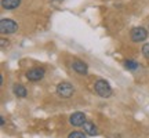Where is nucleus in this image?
Returning a JSON list of instances; mask_svg holds the SVG:
<instances>
[{
    "instance_id": "39448f33",
    "label": "nucleus",
    "mask_w": 149,
    "mask_h": 138,
    "mask_svg": "<svg viewBox=\"0 0 149 138\" xmlns=\"http://www.w3.org/2000/svg\"><path fill=\"white\" fill-rule=\"evenodd\" d=\"M44 75H46V69L44 68H32L29 69L26 72V79L29 82H39V80H42L44 77Z\"/></svg>"
},
{
    "instance_id": "4468645a",
    "label": "nucleus",
    "mask_w": 149,
    "mask_h": 138,
    "mask_svg": "<svg viewBox=\"0 0 149 138\" xmlns=\"http://www.w3.org/2000/svg\"><path fill=\"white\" fill-rule=\"evenodd\" d=\"M6 43H8V42H7L6 39H1V47H4V46H6Z\"/></svg>"
},
{
    "instance_id": "f257e3e1",
    "label": "nucleus",
    "mask_w": 149,
    "mask_h": 138,
    "mask_svg": "<svg viewBox=\"0 0 149 138\" xmlns=\"http://www.w3.org/2000/svg\"><path fill=\"white\" fill-rule=\"evenodd\" d=\"M94 91H95L100 97H102V98H108V97L112 95L111 84L104 79H98L95 82V84H94Z\"/></svg>"
},
{
    "instance_id": "9b49d317",
    "label": "nucleus",
    "mask_w": 149,
    "mask_h": 138,
    "mask_svg": "<svg viewBox=\"0 0 149 138\" xmlns=\"http://www.w3.org/2000/svg\"><path fill=\"white\" fill-rule=\"evenodd\" d=\"M124 66H126L128 70H135V69L138 68V62L131 61V59H127V61H124Z\"/></svg>"
},
{
    "instance_id": "f03ea898",
    "label": "nucleus",
    "mask_w": 149,
    "mask_h": 138,
    "mask_svg": "<svg viewBox=\"0 0 149 138\" xmlns=\"http://www.w3.org/2000/svg\"><path fill=\"white\" fill-rule=\"evenodd\" d=\"M18 31V25L15 21H13L10 18H3L0 21V32L3 35H11Z\"/></svg>"
},
{
    "instance_id": "2eb2a0df",
    "label": "nucleus",
    "mask_w": 149,
    "mask_h": 138,
    "mask_svg": "<svg viewBox=\"0 0 149 138\" xmlns=\"http://www.w3.org/2000/svg\"><path fill=\"white\" fill-rule=\"evenodd\" d=\"M4 117H3V116H1V117H0V124H1V126H4Z\"/></svg>"
},
{
    "instance_id": "6e6552de",
    "label": "nucleus",
    "mask_w": 149,
    "mask_h": 138,
    "mask_svg": "<svg viewBox=\"0 0 149 138\" xmlns=\"http://www.w3.org/2000/svg\"><path fill=\"white\" fill-rule=\"evenodd\" d=\"M21 4V0H1V7L4 10H15Z\"/></svg>"
},
{
    "instance_id": "423d86ee",
    "label": "nucleus",
    "mask_w": 149,
    "mask_h": 138,
    "mask_svg": "<svg viewBox=\"0 0 149 138\" xmlns=\"http://www.w3.org/2000/svg\"><path fill=\"white\" fill-rule=\"evenodd\" d=\"M86 122H87L86 120V115L83 112H74L73 115H70V117H69V123L72 126H74V127H80Z\"/></svg>"
},
{
    "instance_id": "7ed1b4c3",
    "label": "nucleus",
    "mask_w": 149,
    "mask_h": 138,
    "mask_svg": "<svg viewBox=\"0 0 149 138\" xmlns=\"http://www.w3.org/2000/svg\"><path fill=\"white\" fill-rule=\"evenodd\" d=\"M73 93H74V89L69 82H61L57 86V94L61 98H70L73 95Z\"/></svg>"
},
{
    "instance_id": "f8f14e48",
    "label": "nucleus",
    "mask_w": 149,
    "mask_h": 138,
    "mask_svg": "<svg viewBox=\"0 0 149 138\" xmlns=\"http://www.w3.org/2000/svg\"><path fill=\"white\" fill-rule=\"evenodd\" d=\"M68 138H87V134L81 133V131H72L68 135Z\"/></svg>"
},
{
    "instance_id": "20e7f679",
    "label": "nucleus",
    "mask_w": 149,
    "mask_h": 138,
    "mask_svg": "<svg viewBox=\"0 0 149 138\" xmlns=\"http://www.w3.org/2000/svg\"><path fill=\"white\" fill-rule=\"evenodd\" d=\"M130 36H131V40L135 43H141L146 40L148 37V31L142 26H137V28H133L131 32H130Z\"/></svg>"
},
{
    "instance_id": "1a4fd4ad",
    "label": "nucleus",
    "mask_w": 149,
    "mask_h": 138,
    "mask_svg": "<svg viewBox=\"0 0 149 138\" xmlns=\"http://www.w3.org/2000/svg\"><path fill=\"white\" fill-rule=\"evenodd\" d=\"M83 127H84V133L87 134V135H98V128H97V126L94 124L93 122H87L83 124Z\"/></svg>"
},
{
    "instance_id": "9d476101",
    "label": "nucleus",
    "mask_w": 149,
    "mask_h": 138,
    "mask_svg": "<svg viewBox=\"0 0 149 138\" xmlns=\"http://www.w3.org/2000/svg\"><path fill=\"white\" fill-rule=\"evenodd\" d=\"M13 93H14V95L18 97V98H25V97L28 95L26 89H25L22 84H14V87H13Z\"/></svg>"
},
{
    "instance_id": "0eeeda50",
    "label": "nucleus",
    "mask_w": 149,
    "mask_h": 138,
    "mask_svg": "<svg viewBox=\"0 0 149 138\" xmlns=\"http://www.w3.org/2000/svg\"><path fill=\"white\" fill-rule=\"evenodd\" d=\"M70 66H72V69H73L74 72H77L79 75H86L87 73V70H88L87 64L83 62V61H80V59H74Z\"/></svg>"
},
{
    "instance_id": "ddd939ff",
    "label": "nucleus",
    "mask_w": 149,
    "mask_h": 138,
    "mask_svg": "<svg viewBox=\"0 0 149 138\" xmlns=\"http://www.w3.org/2000/svg\"><path fill=\"white\" fill-rule=\"evenodd\" d=\"M142 54L146 59H149V43H145L142 46Z\"/></svg>"
}]
</instances>
